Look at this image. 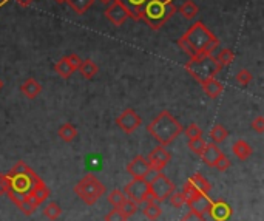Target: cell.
<instances>
[{"instance_id": "6da1fadb", "label": "cell", "mask_w": 264, "mask_h": 221, "mask_svg": "<svg viewBox=\"0 0 264 221\" xmlns=\"http://www.w3.org/2000/svg\"><path fill=\"white\" fill-rule=\"evenodd\" d=\"M179 48L187 56H213L219 47V39L200 20L186 31L184 36L178 40Z\"/></svg>"}, {"instance_id": "7a4b0ae2", "label": "cell", "mask_w": 264, "mask_h": 221, "mask_svg": "<svg viewBox=\"0 0 264 221\" xmlns=\"http://www.w3.org/2000/svg\"><path fill=\"white\" fill-rule=\"evenodd\" d=\"M184 127L181 126L178 119L173 118V114L167 110L161 111L150 124L147 126V132L150 133L161 145H169L183 133Z\"/></svg>"}, {"instance_id": "3957f363", "label": "cell", "mask_w": 264, "mask_h": 221, "mask_svg": "<svg viewBox=\"0 0 264 221\" xmlns=\"http://www.w3.org/2000/svg\"><path fill=\"white\" fill-rule=\"evenodd\" d=\"M176 11L178 8L173 0H147L141 13V20L147 23L148 28L158 31L173 17Z\"/></svg>"}, {"instance_id": "277c9868", "label": "cell", "mask_w": 264, "mask_h": 221, "mask_svg": "<svg viewBox=\"0 0 264 221\" xmlns=\"http://www.w3.org/2000/svg\"><path fill=\"white\" fill-rule=\"evenodd\" d=\"M221 65L218 63L215 56H198L190 57L188 62L186 63V71L195 80L200 84L205 82V80L217 78V75L221 71Z\"/></svg>"}, {"instance_id": "5b68a950", "label": "cell", "mask_w": 264, "mask_h": 221, "mask_svg": "<svg viewBox=\"0 0 264 221\" xmlns=\"http://www.w3.org/2000/svg\"><path fill=\"white\" fill-rule=\"evenodd\" d=\"M74 193H76L85 204L93 206V204H96L97 200L105 193V186L99 181L93 174H88L74 186Z\"/></svg>"}, {"instance_id": "8992f818", "label": "cell", "mask_w": 264, "mask_h": 221, "mask_svg": "<svg viewBox=\"0 0 264 221\" xmlns=\"http://www.w3.org/2000/svg\"><path fill=\"white\" fill-rule=\"evenodd\" d=\"M173 190H175V184L171 183V179L161 172H156L152 181H148V201H166Z\"/></svg>"}, {"instance_id": "52a82bcc", "label": "cell", "mask_w": 264, "mask_h": 221, "mask_svg": "<svg viewBox=\"0 0 264 221\" xmlns=\"http://www.w3.org/2000/svg\"><path fill=\"white\" fill-rule=\"evenodd\" d=\"M122 192L128 200L135 201L139 206V204L148 201V181L147 179L133 178L128 184H125Z\"/></svg>"}, {"instance_id": "ba28073f", "label": "cell", "mask_w": 264, "mask_h": 221, "mask_svg": "<svg viewBox=\"0 0 264 221\" xmlns=\"http://www.w3.org/2000/svg\"><path fill=\"white\" fill-rule=\"evenodd\" d=\"M116 124H118V127L122 130V132L133 133L135 130L142 124V119L133 109H127L116 118Z\"/></svg>"}, {"instance_id": "9c48e42d", "label": "cell", "mask_w": 264, "mask_h": 221, "mask_svg": "<svg viewBox=\"0 0 264 221\" xmlns=\"http://www.w3.org/2000/svg\"><path fill=\"white\" fill-rule=\"evenodd\" d=\"M127 172L133 178H139V179H147L152 174H156V172L152 170L147 158H144L142 155H138V157H135L133 159L128 162V164H127Z\"/></svg>"}, {"instance_id": "30bf717a", "label": "cell", "mask_w": 264, "mask_h": 221, "mask_svg": "<svg viewBox=\"0 0 264 221\" xmlns=\"http://www.w3.org/2000/svg\"><path fill=\"white\" fill-rule=\"evenodd\" d=\"M170 159H171V155L164 145L155 147L147 157V161H148V164H150L153 172H162V169L169 164Z\"/></svg>"}, {"instance_id": "8fae6325", "label": "cell", "mask_w": 264, "mask_h": 221, "mask_svg": "<svg viewBox=\"0 0 264 221\" xmlns=\"http://www.w3.org/2000/svg\"><path fill=\"white\" fill-rule=\"evenodd\" d=\"M105 17L109 19V22L113 23V25L121 27L128 19V11L119 0H113V2H110L109 8L105 10Z\"/></svg>"}, {"instance_id": "7c38bea8", "label": "cell", "mask_w": 264, "mask_h": 221, "mask_svg": "<svg viewBox=\"0 0 264 221\" xmlns=\"http://www.w3.org/2000/svg\"><path fill=\"white\" fill-rule=\"evenodd\" d=\"M186 204H188V209H190V212L202 217L205 212H209L212 200L207 196V193L198 192L196 195L192 196V198H188Z\"/></svg>"}, {"instance_id": "4fadbf2b", "label": "cell", "mask_w": 264, "mask_h": 221, "mask_svg": "<svg viewBox=\"0 0 264 221\" xmlns=\"http://www.w3.org/2000/svg\"><path fill=\"white\" fill-rule=\"evenodd\" d=\"M209 214L215 221H227L232 217V207L224 200H218V201H212Z\"/></svg>"}, {"instance_id": "5bb4252c", "label": "cell", "mask_w": 264, "mask_h": 221, "mask_svg": "<svg viewBox=\"0 0 264 221\" xmlns=\"http://www.w3.org/2000/svg\"><path fill=\"white\" fill-rule=\"evenodd\" d=\"M221 149L218 147V144L215 142H209V144H205L204 147V150L202 153L200 155V157L202 158L204 161V164L205 166H209V167H215V162L218 161V158L221 157Z\"/></svg>"}, {"instance_id": "9a60e30c", "label": "cell", "mask_w": 264, "mask_h": 221, "mask_svg": "<svg viewBox=\"0 0 264 221\" xmlns=\"http://www.w3.org/2000/svg\"><path fill=\"white\" fill-rule=\"evenodd\" d=\"M119 2L128 11V17H131L133 20H141V13L147 0H119Z\"/></svg>"}, {"instance_id": "2e32d148", "label": "cell", "mask_w": 264, "mask_h": 221, "mask_svg": "<svg viewBox=\"0 0 264 221\" xmlns=\"http://www.w3.org/2000/svg\"><path fill=\"white\" fill-rule=\"evenodd\" d=\"M20 92L28 97V99H34V97H37L40 95V92H42V85H40L36 79H27L25 82L20 85Z\"/></svg>"}, {"instance_id": "e0dca14e", "label": "cell", "mask_w": 264, "mask_h": 221, "mask_svg": "<svg viewBox=\"0 0 264 221\" xmlns=\"http://www.w3.org/2000/svg\"><path fill=\"white\" fill-rule=\"evenodd\" d=\"M232 152L233 155L238 158V159H241V161H246V159H249L252 157V147L247 144L246 141H243V139H238V141L232 145Z\"/></svg>"}, {"instance_id": "ac0fdd59", "label": "cell", "mask_w": 264, "mask_h": 221, "mask_svg": "<svg viewBox=\"0 0 264 221\" xmlns=\"http://www.w3.org/2000/svg\"><path fill=\"white\" fill-rule=\"evenodd\" d=\"M201 85H202L204 93L207 95L209 97H212V99H217L218 96H221L222 90H224L222 84L219 82V80H217L215 78H213V79H209V80H205V82H202Z\"/></svg>"}, {"instance_id": "d6986e66", "label": "cell", "mask_w": 264, "mask_h": 221, "mask_svg": "<svg viewBox=\"0 0 264 221\" xmlns=\"http://www.w3.org/2000/svg\"><path fill=\"white\" fill-rule=\"evenodd\" d=\"M54 70H56V73L59 75L62 79H68L74 71V67L73 65L68 62V59H67V56H63L62 59L59 61V62H56V65H54Z\"/></svg>"}, {"instance_id": "ffe728a7", "label": "cell", "mask_w": 264, "mask_h": 221, "mask_svg": "<svg viewBox=\"0 0 264 221\" xmlns=\"http://www.w3.org/2000/svg\"><path fill=\"white\" fill-rule=\"evenodd\" d=\"M78 70L80 71V75L84 76L85 79H93V78L97 75V71H99L97 65H96L92 59L82 61V62L79 63V68H78Z\"/></svg>"}, {"instance_id": "44dd1931", "label": "cell", "mask_w": 264, "mask_h": 221, "mask_svg": "<svg viewBox=\"0 0 264 221\" xmlns=\"http://www.w3.org/2000/svg\"><path fill=\"white\" fill-rule=\"evenodd\" d=\"M179 13L186 20H193L198 16V13H200V10H198V6L193 0H186V2L179 6Z\"/></svg>"}, {"instance_id": "7402d4cb", "label": "cell", "mask_w": 264, "mask_h": 221, "mask_svg": "<svg viewBox=\"0 0 264 221\" xmlns=\"http://www.w3.org/2000/svg\"><path fill=\"white\" fill-rule=\"evenodd\" d=\"M142 214L145 215V218H148L150 221H156V220L161 217L162 209L159 206V203H156V201H147L144 209H142Z\"/></svg>"}, {"instance_id": "603a6c76", "label": "cell", "mask_w": 264, "mask_h": 221, "mask_svg": "<svg viewBox=\"0 0 264 221\" xmlns=\"http://www.w3.org/2000/svg\"><path fill=\"white\" fill-rule=\"evenodd\" d=\"M57 135L62 139L63 142H71L74 138L78 136V130L74 127L71 122H67V124H62L57 130Z\"/></svg>"}, {"instance_id": "cb8c5ba5", "label": "cell", "mask_w": 264, "mask_h": 221, "mask_svg": "<svg viewBox=\"0 0 264 221\" xmlns=\"http://www.w3.org/2000/svg\"><path fill=\"white\" fill-rule=\"evenodd\" d=\"M67 3L76 14H85L94 3V0H67Z\"/></svg>"}, {"instance_id": "d4e9b609", "label": "cell", "mask_w": 264, "mask_h": 221, "mask_svg": "<svg viewBox=\"0 0 264 221\" xmlns=\"http://www.w3.org/2000/svg\"><path fill=\"white\" fill-rule=\"evenodd\" d=\"M209 136H210V139H212V142L219 144V142H222V141H226V138L229 136V132L226 130L224 126L217 124V126H213V127L210 128Z\"/></svg>"}, {"instance_id": "484cf974", "label": "cell", "mask_w": 264, "mask_h": 221, "mask_svg": "<svg viewBox=\"0 0 264 221\" xmlns=\"http://www.w3.org/2000/svg\"><path fill=\"white\" fill-rule=\"evenodd\" d=\"M198 190L200 192H202V193H209L210 192V189H212V186H210V183L205 179L201 174H195L190 179H188Z\"/></svg>"}, {"instance_id": "4316f807", "label": "cell", "mask_w": 264, "mask_h": 221, "mask_svg": "<svg viewBox=\"0 0 264 221\" xmlns=\"http://www.w3.org/2000/svg\"><path fill=\"white\" fill-rule=\"evenodd\" d=\"M61 214H62V209H61L59 204L54 203V201L48 203L47 206L44 207V215H45L48 220H51V221H54V220L59 218Z\"/></svg>"}, {"instance_id": "83f0119b", "label": "cell", "mask_w": 264, "mask_h": 221, "mask_svg": "<svg viewBox=\"0 0 264 221\" xmlns=\"http://www.w3.org/2000/svg\"><path fill=\"white\" fill-rule=\"evenodd\" d=\"M138 204L135 203V201H131V200H128L127 196H125V200L122 201V204L118 207L124 215H125L127 218H130V217H133L136 212H138Z\"/></svg>"}, {"instance_id": "f1b7e54d", "label": "cell", "mask_w": 264, "mask_h": 221, "mask_svg": "<svg viewBox=\"0 0 264 221\" xmlns=\"http://www.w3.org/2000/svg\"><path fill=\"white\" fill-rule=\"evenodd\" d=\"M235 59V54L232 50H229V48H224V50H221L219 54L217 56V61L218 63L221 65V67H227V65H230L233 62Z\"/></svg>"}, {"instance_id": "f546056e", "label": "cell", "mask_w": 264, "mask_h": 221, "mask_svg": "<svg viewBox=\"0 0 264 221\" xmlns=\"http://www.w3.org/2000/svg\"><path fill=\"white\" fill-rule=\"evenodd\" d=\"M125 200V195H124V192L122 190H119V189H113L110 193H109V203L111 204V206L114 207V209H118L121 204H122V201Z\"/></svg>"}, {"instance_id": "4dcf8cb0", "label": "cell", "mask_w": 264, "mask_h": 221, "mask_svg": "<svg viewBox=\"0 0 264 221\" xmlns=\"http://www.w3.org/2000/svg\"><path fill=\"white\" fill-rule=\"evenodd\" d=\"M252 79H253V76H252V73L247 70V68H241V70H238V73L235 75V80L240 85H249L250 82H252Z\"/></svg>"}, {"instance_id": "1f68e13d", "label": "cell", "mask_w": 264, "mask_h": 221, "mask_svg": "<svg viewBox=\"0 0 264 221\" xmlns=\"http://www.w3.org/2000/svg\"><path fill=\"white\" fill-rule=\"evenodd\" d=\"M169 200H170V204L173 207H176V209H181L184 206V204L187 203V198H186V195L183 192H176V190H173V193L169 196Z\"/></svg>"}, {"instance_id": "d6a6232c", "label": "cell", "mask_w": 264, "mask_h": 221, "mask_svg": "<svg viewBox=\"0 0 264 221\" xmlns=\"http://www.w3.org/2000/svg\"><path fill=\"white\" fill-rule=\"evenodd\" d=\"M205 142L204 139H202V136L201 138H195V139H188V149H190L195 155H201L202 153V150H204V147H205Z\"/></svg>"}, {"instance_id": "836d02e7", "label": "cell", "mask_w": 264, "mask_h": 221, "mask_svg": "<svg viewBox=\"0 0 264 221\" xmlns=\"http://www.w3.org/2000/svg\"><path fill=\"white\" fill-rule=\"evenodd\" d=\"M183 133L187 136V139H195V138H201L202 136V130L200 128V126L192 122V124H188L184 130Z\"/></svg>"}, {"instance_id": "e575fe53", "label": "cell", "mask_w": 264, "mask_h": 221, "mask_svg": "<svg viewBox=\"0 0 264 221\" xmlns=\"http://www.w3.org/2000/svg\"><path fill=\"white\" fill-rule=\"evenodd\" d=\"M17 207H19V209H20V210L23 212L25 215H28V217H30V215H32V214H34V212H36V209H37V207L34 206V204H32V203H30V201H28L27 198H25V196H23V200H22V201H20V203L17 204Z\"/></svg>"}, {"instance_id": "d590c367", "label": "cell", "mask_w": 264, "mask_h": 221, "mask_svg": "<svg viewBox=\"0 0 264 221\" xmlns=\"http://www.w3.org/2000/svg\"><path fill=\"white\" fill-rule=\"evenodd\" d=\"M128 218L122 214V212L119 210V209H113V210H110L109 214L105 215V218H104V221H127Z\"/></svg>"}, {"instance_id": "8d00e7d4", "label": "cell", "mask_w": 264, "mask_h": 221, "mask_svg": "<svg viewBox=\"0 0 264 221\" xmlns=\"http://www.w3.org/2000/svg\"><path fill=\"white\" fill-rule=\"evenodd\" d=\"M215 167H217L219 172H226V170L230 167V159L227 158V155L221 153V157H219L218 161L215 162Z\"/></svg>"}, {"instance_id": "74e56055", "label": "cell", "mask_w": 264, "mask_h": 221, "mask_svg": "<svg viewBox=\"0 0 264 221\" xmlns=\"http://www.w3.org/2000/svg\"><path fill=\"white\" fill-rule=\"evenodd\" d=\"M252 128L257 132L258 135H263L264 133V118L263 116H257L253 121H252Z\"/></svg>"}, {"instance_id": "f35d334b", "label": "cell", "mask_w": 264, "mask_h": 221, "mask_svg": "<svg viewBox=\"0 0 264 221\" xmlns=\"http://www.w3.org/2000/svg\"><path fill=\"white\" fill-rule=\"evenodd\" d=\"M198 192H200V190H198L196 187H195L190 181H187V183H186L183 193L186 195V198H187V200H188V198H192V196H193V195H196Z\"/></svg>"}, {"instance_id": "ab89813d", "label": "cell", "mask_w": 264, "mask_h": 221, "mask_svg": "<svg viewBox=\"0 0 264 221\" xmlns=\"http://www.w3.org/2000/svg\"><path fill=\"white\" fill-rule=\"evenodd\" d=\"M67 59H68V62L73 65V67H74V70H78V68H79V63L82 62L80 57H79L78 54H74V53H73V54H68V56H67Z\"/></svg>"}, {"instance_id": "60d3db41", "label": "cell", "mask_w": 264, "mask_h": 221, "mask_svg": "<svg viewBox=\"0 0 264 221\" xmlns=\"http://www.w3.org/2000/svg\"><path fill=\"white\" fill-rule=\"evenodd\" d=\"M6 195V175L0 174V196Z\"/></svg>"}, {"instance_id": "b9f144b4", "label": "cell", "mask_w": 264, "mask_h": 221, "mask_svg": "<svg viewBox=\"0 0 264 221\" xmlns=\"http://www.w3.org/2000/svg\"><path fill=\"white\" fill-rule=\"evenodd\" d=\"M16 2H17L20 6H28L31 2H34V0H16Z\"/></svg>"}, {"instance_id": "7bdbcfd3", "label": "cell", "mask_w": 264, "mask_h": 221, "mask_svg": "<svg viewBox=\"0 0 264 221\" xmlns=\"http://www.w3.org/2000/svg\"><path fill=\"white\" fill-rule=\"evenodd\" d=\"M56 3H59V5H62V3H67V0H54Z\"/></svg>"}, {"instance_id": "ee69618b", "label": "cell", "mask_w": 264, "mask_h": 221, "mask_svg": "<svg viewBox=\"0 0 264 221\" xmlns=\"http://www.w3.org/2000/svg\"><path fill=\"white\" fill-rule=\"evenodd\" d=\"M101 3H110V2H113V0H99Z\"/></svg>"}, {"instance_id": "f6af8a7d", "label": "cell", "mask_w": 264, "mask_h": 221, "mask_svg": "<svg viewBox=\"0 0 264 221\" xmlns=\"http://www.w3.org/2000/svg\"><path fill=\"white\" fill-rule=\"evenodd\" d=\"M2 88H3V80L0 79V90H2Z\"/></svg>"}, {"instance_id": "bcb514c9", "label": "cell", "mask_w": 264, "mask_h": 221, "mask_svg": "<svg viewBox=\"0 0 264 221\" xmlns=\"http://www.w3.org/2000/svg\"><path fill=\"white\" fill-rule=\"evenodd\" d=\"M8 0H0V5H3V3H6Z\"/></svg>"}]
</instances>
